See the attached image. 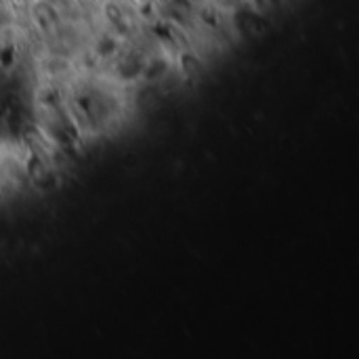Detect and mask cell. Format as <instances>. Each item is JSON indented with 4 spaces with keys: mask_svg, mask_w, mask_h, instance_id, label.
<instances>
[{
    "mask_svg": "<svg viewBox=\"0 0 359 359\" xmlns=\"http://www.w3.org/2000/svg\"><path fill=\"white\" fill-rule=\"evenodd\" d=\"M252 4H255V11L259 15H265V13H269L273 8H278L280 0H252Z\"/></svg>",
    "mask_w": 359,
    "mask_h": 359,
    "instance_id": "cell-2",
    "label": "cell"
},
{
    "mask_svg": "<svg viewBox=\"0 0 359 359\" xmlns=\"http://www.w3.org/2000/svg\"><path fill=\"white\" fill-rule=\"evenodd\" d=\"M32 21L44 36H57L61 29V17L53 2L36 0L32 4Z\"/></svg>",
    "mask_w": 359,
    "mask_h": 359,
    "instance_id": "cell-1",
    "label": "cell"
}]
</instances>
